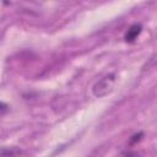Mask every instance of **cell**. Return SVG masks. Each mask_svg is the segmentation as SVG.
I'll return each mask as SVG.
<instances>
[{"mask_svg": "<svg viewBox=\"0 0 157 157\" xmlns=\"http://www.w3.org/2000/svg\"><path fill=\"white\" fill-rule=\"evenodd\" d=\"M115 83V75L114 74H108L104 77H102L99 81L96 82L93 86V94L96 97H104L108 93H110L114 88Z\"/></svg>", "mask_w": 157, "mask_h": 157, "instance_id": "obj_1", "label": "cell"}, {"mask_svg": "<svg viewBox=\"0 0 157 157\" xmlns=\"http://www.w3.org/2000/svg\"><path fill=\"white\" fill-rule=\"evenodd\" d=\"M141 32H142V25H141V23H134V25H131V26L128 28V31L125 32V34H124L125 42H128V43H134V42L137 39V37L140 36Z\"/></svg>", "mask_w": 157, "mask_h": 157, "instance_id": "obj_2", "label": "cell"}, {"mask_svg": "<svg viewBox=\"0 0 157 157\" xmlns=\"http://www.w3.org/2000/svg\"><path fill=\"white\" fill-rule=\"evenodd\" d=\"M0 157H27V153L17 146H11V147L5 146L1 148Z\"/></svg>", "mask_w": 157, "mask_h": 157, "instance_id": "obj_3", "label": "cell"}, {"mask_svg": "<svg viewBox=\"0 0 157 157\" xmlns=\"http://www.w3.org/2000/svg\"><path fill=\"white\" fill-rule=\"evenodd\" d=\"M142 136H144V134H142V132H139V134L132 135V136H131V139H130V144H135L136 141H140Z\"/></svg>", "mask_w": 157, "mask_h": 157, "instance_id": "obj_4", "label": "cell"}, {"mask_svg": "<svg viewBox=\"0 0 157 157\" xmlns=\"http://www.w3.org/2000/svg\"><path fill=\"white\" fill-rule=\"evenodd\" d=\"M124 156H125V157H141V155H140V153H137V152H134V151H129V152H125V153H124Z\"/></svg>", "mask_w": 157, "mask_h": 157, "instance_id": "obj_5", "label": "cell"}, {"mask_svg": "<svg viewBox=\"0 0 157 157\" xmlns=\"http://www.w3.org/2000/svg\"><path fill=\"white\" fill-rule=\"evenodd\" d=\"M6 110H7V105H6V104L2 102V103H1V114L4 115V114L6 113Z\"/></svg>", "mask_w": 157, "mask_h": 157, "instance_id": "obj_6", "label": "cell"}]
</instances>
